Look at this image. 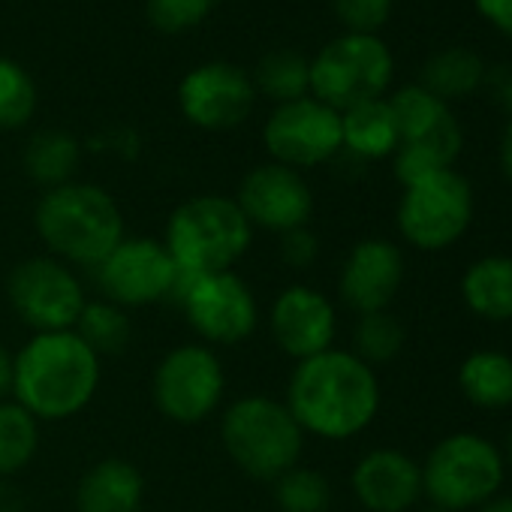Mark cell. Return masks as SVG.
<instances>
[{"instance_id":"cell-1","label":"cell","mask_w":512,"mask_h":512,"mask_svg":"<svg viewBox=\"0 0 512 512\" xmlns=\"http://www.w3.org/2000/svg\"><path fill=\"white\" fill-rule=\"evenodd\" d=\"M287 407L302 431L326 440H347L374 422L380 410V383L374 368L356 353L332 347L296 365Z\"/></svg>"},{"instance_id":"cell-2","label":"cell","mask_w":512,"mask_h":512,"mask_svg":"<svg viewBox=\"0 0 512 512\" xmlns=\"http://www.w3.org/2000/svg\"><path fill=\"white\" fill-rule=\"evenodd\" d=\"M100 386V356L70 332H40L16 356L13 395L34 416L61 422L82 413Z\"/></svg>"},{"instance_id":"cell-3","label":"cell","mask_w":512,"mask_h":512,"mask_svg":"<svg viewBox=\"0 0 512 512\" xmlns=\"http://www.w3.org/2000/svg\"><path fill=\"white\" fill-rule=\"evenodd\" d=\"M34 220L49 250L79 266L97 269L124 241V214L97 184L70 181L46 190Z\"/></svg>"},{"instance_id":"cell-4","label":"cell","mask_w":512,"mask_h":512,"mask_svg":"<svg viewBox=\"0 0 512 512\" xmlns=\"http://www.w3.org/2000/svg\"><path fill=\"white\" fill-rule=\"evenodd\" d=\"M253 226L229 196H193L181 202L166 223V250L181 275H217L232 266L250 247Z\"/></svg>"},{"instance_id":"cell-5","label":"cell","mask_w":512,"mask_h":512,"mask_svg":"<svg viewBox=\"0 0 512 512\" xmlns=\"http://www.w3.org/2000/svg\"><path fill=\"white\" fill-rule=\"evenodd\" d=\"M229 458L256 479H278L299 464L305 431L287 404L263 395L235 401L220 425Z\"/></svg>"},{"instance_id":"cell-6","label":"cell","mask_w":512,"mask_h":512,"mask_svg":"<svg viewBox=\"0 0 512 512\" xmlns=\"http://www.w3.org/2000/svg\"><path fill=\"white\" fill-rule=\"evenodd\" d=\"M503 476V452L482 434L458 431L428 452L422 464V494L431 497V506L464 512L500 494Z\"/></svg>"},{"instance_id":"cell-7","label":"cell","mask_w":512,"mask_h":512,"mask_svg":"<svg viewBox=\"0 0 512 512\" xmlns=\"http://www.w3.org/2000/svg\"><path fill=\"white\" fill-rule=\"evenodd\" d=\"M392 73V52L377 34H344L311 61V94L335 112H347L380 100L392 85Z\"/></svg>"},{"instance_id":"cell-8","label":"cell","mask_w":512,"mask_h":512,"mask_svg":"<svg viewBox=\"0 0 512 512\" xmlns=\"http://www.w3.org/2000/svg\"><path fill=\"white\" fill-rule=\"evenodd\" d=\"M473 220V187L455 169L404 187L398 229L416 250L437 253L452 247Z\"/></svg>"},{"instance_id":"cell-9","label":"cell","mask_w":512,"mask_h":512,"mask_svg":"<svg viewBox=\"0 0 512 512\" xmlns=\"http://www.w3.org/2000/svg\"><path fill=\"white\" fill-rule=\"evenodd\" d=\"M175 296L187 314V323L208 344H238L253 335L256 320H260L250 287L235 272L199 278L181 275L175 284Z\"/></svg>"},{"instance_id":"cell-10","label":"cell","mask_w":512,"mask_h":512,"mask_svg":"<svg viewBox=\"0 0 512 512\" xmlns=\"http://www.w3.org/2000/svg\"><path fill=\"white\" fill-rule=\"evenodd\" d=\"M13 311L40 332H70L85 308V290L73 269L55 256H34L13 269L7 281Z\"/></svg>"},{"instance_id":"cell-11","label":"cell","mask_w":512,"mask_h":512,"mask_svg":"<svg viewBox=\"0 0 512 512\" xmlns=\"http://www.w3.org/2000/svg\"><path fill=\"white\" fill-rule=\"evenodd\" d=\"M223 365L214 350L202 344H184L163 356L154 371V404L157 410L181 425L208 419L223 398Z\"/></svg>"},{"instance_id":"cell-12","label":"cell","mask_w":512,"mask_h":512,"mask_svg":"<svg viewBox=\"0 0 512 512\" xmlns=\"http://www.w3.org/2000/svg\"><path fill=\"white\" fill-rule=\"evenodd\" d=\"M263 142L275 163L290 169L320 166L344 151L341 112L332 106L302 97L293 103H281L266 121Z\"/></svg>"},{"instance_id":"cell-13","label":"cell","mask_w":512,"mask_h":512,"mask_svg":"<svg viewBox=\"0 0 512 512\" xmlns=\"http://www.w3.org/2000/svg\"><path fill=\"white\" fill-rule=\"evenodd\" d=\"M181 272L163 241L124 238L97 266V284L106 302L118 308H145L175 293Z\"/></svg>"},{"instance_id":"cell-14","label":"cell","mask_w":512,"mask_h":512,"mask_svg":"<svg viewBox=\"0 0 512 512\" xmlns=\"http://www.w3.org/2000/svg\"><path fill=\"white\" fill-rule=\"evenodd\" d=\"M235 202L250 226L278 235L308 226L314 214V193L308 181L299 169L281 163H263L250 169L238 187Z\"/></svg>"},{"instance_id":"cell-15","label":"cell","mask_w":512,"mask_h":512,"mask_svg":"<svg viewBox=\"0 0 512 512\" xmlns=\"http://www.w3.org/2000/svg\"><path fill=\"white\" fill-rule=\"evenodd\" d=\"M256 100L253 82L244 76V70L211 61L196 70H190L178 85V106L184 118L202 130H232L238 127Z\"/></svg>"},{"instance_id":"cell-16","label":"cell","mask_w":512,"mask_h":512,"mask_svg":"<svg viewBox=\"0 0 512 512\" xmlns=\"http://www.w3.org/2000/svg\"><path fill=\"white\" fill-rule=\"evenodd\" d=\"M404 281V256L398 244L386 238L359 241L344 260L338 293L347 308L362 314L386 311Z\"/></svg>"},{"instance_id":"cell-17","label":"cell","mask_w":512,"mask_h":512,"mask_svg":"<svg viewBox=\"0 0 512 512\" xmlns=\"http://www.w3.org/2000/svg\"><path fill=\"white\" fill-rule=\"evenodd\" d=\"M272 338L293 359H311L332 350L338 332L335 305L314 287H287L272 305Z\"/></svg>"},{"instance_id":"cell-18","label":"cell","mask_w":512,"mask_h":512,"mask_svg":"<svg viewBox=\"0 0 512 512\" xmlns=\"http://www.w3.org/2000/svg\"><path fill=\"white\" fill-rule=\"evenodd\" d=\"M350 485L371 512H407L422 497V464L401 449H371L353 467Z\"/></svg>"},{"instance_id":"cell-19","label":"cell","mask_w":512,"mask_h":512,"mask_svg":"<svg viewBox=\"0 0 512 512\" xmlns=\"http://www.w3.org/2000/svg\"><path fill=\"white\" fill-rule=\"evenodd\" d=\"M145 503V479L124 458L97 461L76 488V512H139Z\"/></svg>"},{"instance_id":"cell-20","label":"cell","mask_w":512,"mask_h":512,"mask_svg":"<svg viewBox=\"0 0 512 512\" xmlns=\"http://www.w3.org/2000/svg\"><path fill=\"white\" fill-rule=\"evenodd\" d=\"M461 299L485 323H512V256L491 253L461 275Z\"/></svg>"},{"instance_id":"cell-21","label":"cell","mask_w":512,"mask_h":512,"mask_svg":"<svg viewBox=\"0 0 512 512\" xmlns=\"http://www.w3.org/2000/svg\"><path fill=\"white\" fill-rule=\"evenodd\" d=\"M464 145L461 127L455 121V115H449L440 127H434L431 133L401 142L395 157V178L410 187L416 181H425L431 175H440L446 169H452V163L458 160Z\"/></svg>"},{"instance_id":"cell-22","label":"cell","mask_w":512,"mask_h":512,"mask_svg":"<svg viewBox=\"0 0 512 512\" xmlns=\"http://www.w3.org/2000/svg\"><path fill=\"white\" fill-rule=\"evenodd\" d=\"M341 133H344V151H350L359 160L392 157L401 145L392 109L383 97L341 112Z\"/></svg>"},{"instance_id":"cell-23","label":"cell","mask_w":512,"mask_h":512,"mask_svg":"<svg viewBox=\"0 0 512 512\" xmlns=\"http://www.w3.org/2000/svg\"><path fill=\"white\" fill-rule=\"evenodd\" d=\"M461 395L479 410L512 407V356L500 350H476L458 368Z\"/></svg>"},{"instance_id":"cell-24","label":"cell","mask_w":512,"mask_h":512,"mask_svg":"<svg viewBox=\"0 0 512 512\" xmlns=\"http://www.w3.org/2000/svg\"><path fill=\"white\" fill-rule=\"evenodd\" d=\"M485 61L470 49H446L428 58L422 67V88L431 91L437 100H461L482 88L485 82Z\"/></svg>"},{"instance_id":"cell-25","label":"cell","mask_w":512,"mask_h":512,"mask_svg":"<svg viewBox=\"0 0 512 512\" xmlns=\"http://www.w3.org/2000/svg\"><path fill=\"white\" fill-rule=\"evenodd\" d=\"M82 160V148L76 142V136H70L67 130H40L28 148H25V169L37 184L61 187L70 184L76 169Z\"/></svg>"},{"instance_id":"cell-26","label":"cell","mask_w":512,"mask_h":512,"mask_svg":"<svg viewBox=\"0 0 512 512\" xmlns=\"http://www.w3.org/2000/svg\"><path fill=\"white\" fill-rule=\"evenodd\" d=\"M253 88L272 97L278 106L302 100L311 91V61L293 49L272 52L260 61V67H256Z\"/></svg>"},{"instance_id":"cell-27","label":"cell","mask_w":512,"mask_h":512,"mask_svg":"<svg viewBox=\"0 0 512 512\" xmlns=\"http://www.w3.org/2000/svg\"><path fill=\"white\" fill-rule=\"evenodd\" d=\"M40 446V419L19 401H0V476L19 473L31 464Z\"/></svg>"},{"instance_id":"cell-28","label":"cell","mask_w":512,"mask_h":512,"mask_svg":"<svg viewBox=\"0 0 512 512\" xmlns=\"http://www.w3.org/2000/svg\"><path fill=\"white\" fill-rule=\"evenodd\" d=\"M386 103L392 109L401 142H410V139L431 133L434 127H440L452 115L449 106L443 100H437L431 91H425L422 85H404Z\"/></svg>"},{"instance_id":"cell-29","label":"cell","mask_w":512,"mask_h":512,"mask_svg":"<svg viewBox=\"0 0 512 512\" xmlns=\"http://www.w3.org/2000/svg\"><path fill=\"white\" fill-rule=\"evenodd\" d=\"M73 332L97 353V356H109V353H121L130 341V317L124 308L112 305V302H85Z\"/></svg>"},{"instance_id":"cell-30","label":"cell","mask_w":512,"mask_h":512,"mask_svg":"<svg viewBox=\"0 0 512 512\" xmlns=\"http://www.w3.org/2000/svg\"><path fill=\"white\" fill-rule=\"evenodd\" d=\"M37 88L22 64L0 55V130H19L34 118Z\"/></svg>"},{"instance_id":"cell-31","label":"cell","mask_w":512,"mask_h":512,"mask_svg":"<svg viewBox=\"0 0 512 512\" xmlns=\"http://www.w3.org/2000/svg\"><path fill=\"white\" fill-rule=\"evenodd\" d=\"M275 500L281 512H326L332 503V488L323 473L296 464L275 479Z\"/></svg>"},{"instance_id":"cell-32","label":"cell","mask_w":512,"mask_h":512,"mask_svg":"<svg viewBox=\"0 0 512 512\" xmlns=\"http://www.w3.org/2000/svg\"><path fill=\"white\" fill-rule=\"evenodd\" d=\"M404 350V326L389 314H362L356 326V356L365 365H386Z\"/></svg>"},{"instance_id":"cell-33","label":"cell","mask_w":512,"mask_h":512,"mask_svg":"<svg viewBox=\"0 0 512 512\" xmlns=\"http://www.w3.org/2000/svg\"><path fill=\"white\" fill-rule=\"evenodd\" d=\"M214 0H148V22L163 34H181L208 19Z\"/></svg>"},{"instance_id":"cell-34","label":"cell","mask_w":512,"mask_h":512,"mask_svg":"<svg viewBox=\"0 0 512 512\" xmlns=\"http://www.w3.org/2000/svg\"><path fill=\"white\" fill-rule=\"evenodd\" d=\"M395 0H332V10L350 34H377L389 16Z\"/></svg>"},{"instance_id":"cell-35","label":"cell","mask_w":512,"mask_h":512,"mask_svg":"<svg viewBox=\"0 0 512 512\" xmlns=\"http://www.w3.org/2000/svg\"><path fill=\"white\" fill-rule=\"evenodd\" d=\"M317 253H320V241H317V235L308 226L281 235V256H284V263H290L296 269H308L317 260Z\"/></svg>"},{"instance_id":"cell-36","label":"cell","mask_w":512,"mask_h":512,"mask_svg":"<svg viewBox=\"0 0 512 512\" xmlns=\"http://www.w3.org/2000/svg\"><path fill=\"white\" fill-rule=\"evenodd\" d=\"M482 88H488L494 106H500V109L512 118V67L500 64V67H494V70H485Z\"/></svg>"},{"instance_id":"cell-37","label":"cell","mask_w":512,"mask_h":512,"mask_svg":"<svg viewBox=\"0 0 512 512\" xmlns=\"http://www.w3.org/2000/svg\"><path fill=\"white\" fill-rule=\"evenodd\" d=\"M479 16L512 40V0H476Z\"/></svg>"},{"instance_id":"cell-38","label":"cell","mask_w":512,"mask_h":512,"mask_svg":"<svg viewBox=\"0 0 512 512\" xmlns=\"http://www.w3.org/2000/svg\"><path fill=\"white\" fill-rule=\"evenodd\" d=\"M13 371H16V356H10V350L0 344V401H4L7 392H13Z\"/></svg>"},{"instance_id":"cell-39","label":"cell","mask_w":512,"mask_h":512,"mask_svg":"<svg viewBox=\"0 0 512 512\" xmlns=\"http://www.w3.org/2000/svg\"><path fill=\"white\" fill-rule=\"evenodd\" d=\"M500 169H503L506 181L512 184V118H509V124H506V130L500 136Z\"/></svg>"},{"instance_id":"cell-40","label":"cell","mask_w":512,"mask_h":512,"mask_svg":"<svg viewBox=\"0 0 512 512\" xmlns=\"http://www.w3.org/2000/svg\"><path fill=\"white\" fill-rule=\"evenodd\" d=\"M0 512H25L19 491H13L10 485H0Z\"/></svg>"},{"instance_id":"cell-41","label":"cell","mask_w":512,"mask_h":512,"mask_svg":"<svg viewBox=\"0 0 512 512\" xmlns=\"http://www.w3.org/2000/svg\"><path fill=\"white\" fill-rule=\"evenodd\" d=\"M479 512H512V494H494L479 506Z\"/></svg>"},{"instance_id":"cell-42","label":"cell","mask_w":512,"mask_h":512,"mask_svg":"<svg viewBox=\"0 0 512 512\" xmlns=\"http://www.w3.org/2000/svg\"><path fill=\"white\" fill-rule=\"evenodd\" d=\"M506 461L512 464V428H509V437H506Z\"/></svg>"},{"instance_id":"cell-43","label":"cell","mask_w":512,"mask_h":512,"mask_svg":"<svg viewBox=\"0 0 512 512\" xmlns=\"http://www.w3.org/2000/svg\"><path fill=\"white\" fill-rule=\"evenodd\" d=\"M425 512H449V509H443V506H428Z\"/></svg>"}]
</instances>
